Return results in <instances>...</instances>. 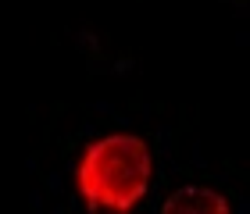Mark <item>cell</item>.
I'll return each mask as SVG.
<instances>
[{"label":"cell","mask_w":250,"mask_h":214,"mask_svg":"<svg viewBox=\"0 0 250 214\" xmlns=\"http://www.w3.org/2000/svg\"><path fill=\"white\" fill-rule=\"evenodd\" d=\"M150 146L129 132L93 139L75 164V189L89 211H129L150 193Z\"/></svg>","instance_id":"1"},{"label":"cell","mask_w":250,"mask_h":214,"mask_svg":"<svg viewBox=\"0 0 250 214\" xmlns=\"http://www.w3.org/2000/svg\"><path fill=\"white\" fill-rule=\"evenodd\" d=\"M168 214H222L229 211V200L218 196L208 186H183L161 204Z\"/></svg>","instance_id":"2"}]
</instances>
